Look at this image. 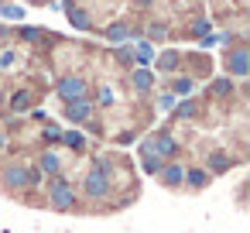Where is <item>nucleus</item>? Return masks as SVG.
Listing matches in <instances>:
<instances>
[{"instance_id":"obj_1","label":"nucleus","mask_w":250,"mask_h":233,"mask_svg":"<svg viewBox=\"0 0 250 233\" xmlns=\"http://www.w3.org/2000/svg\"><path fill=\"white\" fill-rule=\"evenodd\" d=\"M124 7H127V0H62V11L72 21V28H79V31H100V35L110 24H117V21H127V18H120ZM134 31H141V28L134 24Z\"/></svg>"},{"instance_id":"obj_2","label":"nucleus","mask_w":250,"mask_h":233,"mask_svg":"<svg viewBox=\"0 0 250 233\" xmlns=\"http://www.w3.org/2000/svg\"><path fill=\"white\" fill-rule=\"evenodd\" d=\"M45 202H48L55 212H86V206H83L76 185H72L69 178H62V175L48 178V185H45Z\"/></svg>"},{"instance_id":"obj_3","label":"nucleus","mask_w":250,"mask_h":233,"mask_svg":"<svg viewBox=\"0 0 250 233\" xmlns=\"http://www.w3.org/2000/svg\"><path fill=\"white\" fill-rule=\"evenodd\" d=\"M42 185V171L35 165H21V161H11L0 168V189L11 192V195H21V189H38Z\"/></svg>"},{"instance_id":"obj_4","label":"nucleus","mask_w":250,"mask_h":233,"mask_svg":"<svg viewBox=\"0 0 250 233\" xmlns=\"http://www.w3.org/2000/svg\"><path fill=\"white\" fill-rule=\"evenodd\" d=\"M89 93H93V86H89V79H86L83 72H65V76L55 79V96H59L62 103L89 100Z\"/></svg>"},{"instance_id":"obj_5","label":"nucleus","mask_w":250,"mask_h":233,"mask_svg":"<svg viewBox=\"0 0 250 233\" xmlns=\"http://www.w3.org/2000/svg\"><path fill=\"white\" fill-rule=\"evenodd\" d=\"M223 72H229L233 79H247L250 62H247V42L243 38H236L233 45H226V52H223Z\"/></svg>"},{"instance_id":"obj_6","label":"nucleus","mask_w":250,"mask_h":233,"mask_svg":"<svg viewBox=\"0 0 250 233\" xmlns=\"http://www.w3.org/2000/svg\"><path fill=\"white\" fill-rule=\"evenodd\" d=\"M62 117L72 124H89L96 117V106L93 100H72V103H62Z\"/></svg>"},{"instance_id":"obj_7","label":"nucleus","mask_w":250,"mask_h":233,"mask_svg":"<svg viewBox=\"0 0 250 233\" xmlns=\"http://www.w3.org/2000/svg\"><path fill=\"white\" fill-rule=\"evenodd\" d=\"M117 103H120V89H117L110 79H100V86H96V103H93V106L110 110V106H117Z\"/></svg>"},{"instance_id":"obj_8","label":"nucleus","mask_w":250,"mask_h":233,"mask_svg":"<svg viewBox=\"0 0 250 233\" xmlns=\"http://www.w3.org/2000/svg\"><path fill=\"white\" fill-rule=\"evenodd\" d=\"M158 178H161L165 189H182V182H185V168H182L178 161H165L161 171H158Z\"/></svg>"},{"instance_id":"obj_9","label":"nucleus","mask_w":250,"mask_h":233,"mask_svg":"<svg viewBox=\"0 0 250 233\" xmlns=\"http://www.w3.org/2000/svg\"><path fill=\"white\" fill-rule=\"evenodd\" d=\"M209 182H212V175H209L206 168H185V182H182V189H188V192H202V189H209Z\"/></svg>"},{"instance_id":"obj_10","label":"nucleus","mask_w":250,"mask_h":233,"mask_svg":"<svg viewBox=\"0 0 250 233\" xmlns=\"http://www.w3.org/2000/svg\"><path fill=\"white\" fill-rule=\"evenodd\" d=\"M35 168H38L42 175H48V178H55V175L62 171V158H59V154H55L52 148H45V151L38 154V165H35Z\"/></svg>"},{"instance_id":"obj_11","label":"nucleus","mask_w":250,"mask_h":233,"mask_svg":"<svg viewBox=\"0 0 250 233\" xmlns=\"http://www.w3.org/2000/svg\"><path fill=\"white\" fill-rule=\"evenodd\" d=\"M240 158H229V151H212L209 154V175H226Z\"/></svg>"},{"instance_id":"obj_12","label":"nucleus","mask_w":250,"mask_h":233,"mask_svg":"<svg viewBox=\"0 0 250 233\" xmlns=\"http://www.w3.org/2000/svg\"><path fill=\"white\" fill-rule=\"evenodd\" d=\"M38 137H42V144H45V148H52V144H59V141H62V127H59V124H52V120H45V127L38 130Z\"/></svg>"},{"instance_id":"obj_13","label":"nucleus","mask_w":250,"mask_h":233,"mask_svg":"<svg viewBox=\"0 0 250 233\" xmlns=\"http://www.w3.org/2000/svg\"><path fill=\"white\" fill-rule=\"evenodd\" d=\"M59 144H65L72 151H86V134L83 130H62V141Z\"/></svg>"},{"instance_id":"obj_14","label":"nucleus","mask_w":250,"mask_h":233,"mask_svg":"<svg viewBox=\"0 0 250 233\" xmlns=\"http://www.w3.org/2000/svg\"><path fill=\"white\" fill-rule=\"evenodd\" d=\"M192 117H199V100H182L175 106V120H192Z\"/></svg>"},{"instance_id":"obj_15","label":"nucleus","mask_w":250,"mask_h":233,"mask_svg":"<svg viewBox=\"0 0 250 233\" xmlns=\"http://www.w3.org/2000/svg\"><path fill=\"white\" fill-rule=\"evenodd\" d=\"M158 110L171 113V110H175V93H161V96H158Z\"/></svg>"}]
</instances>
